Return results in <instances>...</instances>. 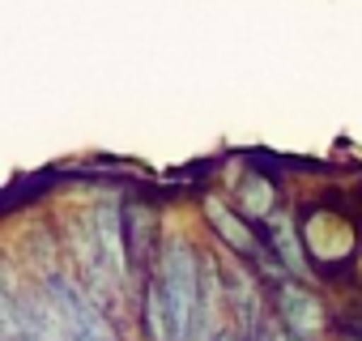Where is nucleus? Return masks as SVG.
Here are the masks:
<instances>
[{
    "mask_svg": "<svg viewBox=\"0 0 362 341\" xmlns=\"http://www.w3.org/2000/svg\"><path fill=\"white\" fill-rule=\"evenodd\" d=\"M205 214H209V222H214V231L235 248V252H243V256H252L256 252V239H252V231L222 205V201H205Z\"/></svg>",
    "mask_w": 362,
    "mask_h": 341,
    "instance_id": "obj_5",
    "label": "nucleus"
},
{
    "mask_svg": "<svg viewBox=\"0 0 362 341\" xmlns=\"http://www.w3.org/2000/svg\"><path fill=\"white\" fill-rule=\"evenodd\" d=\"M281 320H286V328L294 333V337H315L320 333V324H324V311H320V303L307 294V290H298V286H286L281 290Z\"/></svg>",
    "mask_w": 362,
    "mask_h": 341,
    "instance_id": "obj_3",
    "label": "nucleus"
},
{
    "mask_svg": "<svg viewBox=\"0 0 362 341\" xmlns=\"http://www.w3.org/2000/svg\"><path fill=\"white\" fill-rule=\"evenodd\" d=\"M0 333L5 341H64L47 294H22L13 277H5L0 290Z\"/></svg>",
    "mask_w": 362,
    "mask_h": 341,
    "instance_id": "obj_2",
    "label": "nucleus"
},
{
    "mask_svg": "<svg viewBox=\"0 0 362 341\" xmlns=\"http://www.w3.org/2000/svg\"><path fill=\"white\" fill-rule=\"evenodd\" d=\"M269 235H273V248H277V256L286 260V269L303 277V273H307V256H303V243H298L294 222H290L286 214H273V218H269Z\"/></svg>",
    "mask_w": 362,
    "mask_h": 341,
    "instance_id": "obj_4",
    "label": "nucleus"
},
{
    "mask_svg": "<svg viewBox=\"0 0 362 341\" xmlns=\"http://www.w3.org/2000/svg\"><path fill=\"white\" fill-rule=\"evenodd\" d=\"M218 341H235V337H230V333H222V337H218Z\"/></svg>",
    "mask_w": 362,
    "mask_h": 341,
    "instance_id": "obj_7",
    "label": "nucleus"
},
{
    "mask_svg": "<svg viewBox=\"0 0 362 341\" xmlns=\"http://www.w3.org/2000/svg\"><path fill=\"white\" fill-rule=\"evenodd\" d=\"M43 294L56 311V324H60V337L64 341H115L111 337V324L98 307L94 294H86L73 277L64 273H47L43 282Z\"/></svg>",
    "mask_w": 362,
    "mask_h": 341,
    "instance_id": "obj_1",
    "label": "nucleus"
},
{
    "mask_svg": "<svg viewBox=\"0 0 362 341\" xmlns=\"http://www.w3.org/2000/svg\"><path fill=\"white\" fill-rule=\"evenodd\" d=\"M243 209L256 214V218H273V184L264 180H243Z\"/></svg>",
    "mask_w": 362,
    "mask_h": 341,
    "instance_id": "obj_6",
    "label": "nucleus"
}]
</instances>
